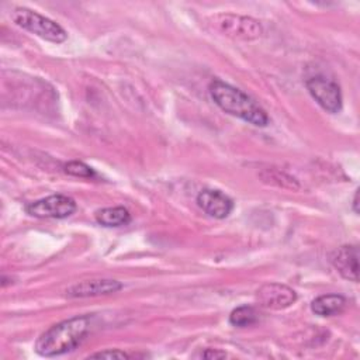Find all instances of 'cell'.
<instances>
[{"label":"cell","instance_id":"obj_1","mask_svg":"<svg viewBox=\"0 0 360 360\" xmlns=\"http://www.w3.org/2000/svg\"><path fill=\"white\" fill-rule=\"evenodd\" d=\"M90 329V318L75 316L52 325L35 342V352L42 357H56L77 347Z\"/></svg>","mask_w":360,"mask_h":360},{"label":"cell","instance_id":"obj_2","mask_svg":"<svg viewBox=\"0 0 360 360\" xmlns=\"http://www.w3.org/2000/svg\"><path fill=\"white\" fill-rule=\"evenodd\" d=\"M208 90L211 98L222 111L235 115L255 127H266L269 124L266 111L242 90L219 79H214L210 83Z\"/></svg>","mask_w":360,"mask_h":360},{"label":"cell","instance_id":"obj_3","mask_svg":"<svg viewBox=\"0 0 360 360\" xmlns=\"http://www.w3.org/2000/svg\"><path fill=\"white\" fill-rule=\"evenodd\" d=\"M13 22L49 42L60 44L68 38L66 31L53 20L27 7H15L10 14Z\"/></svg>","mask_w":360,"mask_h":360},{"label":"cell","instance_id":"obj_4","mask_svg":"<svg viewBox=\"0 0 360 360\" xmlns=\"http://www.w3.org/2000/svg\"><path fill=\"white\" fill-rule=\"evenodd\" d=\"M210 22L219 34L238 41H255L263 35L262 24L248 15L222 13L211 17Z\"/></svg>","mask_w":360,"mask_h":360},{"label":"cell","instance_id":"obj_5","mask_svg":"<svg viewBox=\"0 0 360 360\" xmlns=\"http://www.w3.org/2000/svg\"><path fill=\"white\" fill-rule=\"evenodd\" d=\"M312 98L328 112L336 114L342 110L340 87L332 79L325 76H314L305 82Z\"/></svg>","mask_w":360,"mask_h":360},{"label":"cell","instance_id":"obj_6","mask_svg":"<svg viewBox=\"0 0 360 360\" xmlns=\"http://www.w3.org/2000/svg\"><path fill=\"white\" fill-rule=\"evenodd\" d=\"M27 214L37 218H66L76 211L73 198L63 194H53L30 202L25 207Z\"/></svg>","mask_w":360,"mask_h":360},{"label":"cell","instance_id":"obj_7","mask_svg":"<svg viewBox=\"0 0 360 360\" xmlns=\"http://www.w3.org/2000/svg\"><path fill=\"white\" fill-rule=\"evenodd\" d=\"M295 300L297 292L281 283H267L256 291L257 304L266 309L281 311L291 307Z\"/></svg>","mask_w":360,"mask_h":360},{"label":"cell","instance_id":"obj_8","mask_svg":"<svg viewBox=\"0 0 360 360\" xmlns=\"http://www.w3.org/2000/svg\"><path fill=\"white\" fill-rule=\"evenodd\" d=\"M122 284L112 278H90L79 281L66 290V295L70 298H86L98 297L118 292Z\"/></svg>","mask_w":360,"mask_h":360},{"label":"cell","instance_id":"obj_9","mask_svg":"<svg viewBox=\"0 0 360 360\" xmlns=\"http://www.w3.org/2000/svg\"><path fill=\"white\" fill-rule=\"evenodd\" d=\"M197 204L205 214L217 219L226 218L233 210L232 200L222 191L214 188L201 190L197 195Z\"/></svg>","mask_w":360,"mask_h":360},{"label":"cell","instance_id":"obj_10","mask_svg":"<svg viewBox=\"0 0 360 360\" xmlns=\"http://www.w3.org/2000/svg\"><path fill=\"white\" fill-rule=\"evenodd\" d=\"M330 262L336 271L346 280L357 283L359 281V249L357 246H340L336 249L332 256Z\"/></svg>","mask_w":360,"mask_h":360},{"label":"cell","instance_id":"obj_11","mask_svg":"<svg viewBox=\"0 0 360 360\" xmlns=\"http://www.w3.org/2000/svg\"><path fill=\"white\" fill-rule=\"evenodd\" d=\"M346 305V300L340 294H325L316 297L311 302V311L319 316H332L340 314Z\"/></svg>","mask_w":360,"mask_h":360},{"label":"cell","instance_id":"obj_12","mask_svg":"<svg viewBox=\"0 0 360 360\" xmlns=\"http://www.w3.org/2000/svg\"><path fill=\"white\" fill-rule=\"evenodd\" d=\"M96 221L107 228H117L131 222V214L124 207H107L96 212Z\"/></svg>","mask_w":360,"mask_h":360},{"label":"cell","instance_id":"obj_13","mask_svg":"<svg viewBox=\"0 0 360 360\" xmlns=\"http://www.w3.org/2000/svg\"><path fill=\"white\" fill-rule=\"evenodd\" d=\"M260 177L263 179V181L283 187V188H290V190L300 188V184L294 177H291L290 174H287L278 169H266L260 173Z\"/></svg>","mask_w":360,"mask_h":360},{"label":"cell","instance_id":"obj_14","mask_svg":"<svg viewBox=\"0 0 360 360\" xmlns=\"http://www.w3.org/2000/svg\"><path fill=\"white\" fill-rule=\"evenodd\" d=\"M257 321V312L250 305H240L235 308L229 315V323L238 328L253 325Z\"/></svg>","mask_w":360,"mask_h":360},{"label":"cell","instance_id":"obj_15","mask_svg":"<svg viewBox=\"0 0 360 360\" xmlns=\"http://www.w3.org/2000/svg\"><path fill=\"white\" fill-rule=\"evenodd\" d=\"M65 172L70 176H75V177H83V179H89V177H93L94 176V170L83 163V162H79V160H72V162H68L65 166H63Z\"/></svg>","mask_w":360,"mask_h":360},{"label":"cell","instance_id":"obj_16","mask_svg":"<svg viewBox=\"0 0 360 360\" xmlns=\"http://www.w3.org/2000/svg\"><path fill=\"white\" fill-rule=\"evenodd\" d=\"M90 357L91 359H129V354L118 349H107L103 352L93 353L90 354Z\"/></svg>","mask_w":360,"mask_h":360},{"label":"cell","instance_id":"obj_17","mask_svg":"<svg viewBox=\"0 0 360 360\" xmlns=\"http://www.w3.org/2000/svg\"><path fill=\"white\" fill-rule=\"evenodd\" d=\"M201 356L204 359H222V357H226V353L218 349H207Z\"/></svg>","mask_w":360,"mask_h":360},{"label":"cell","instance_id":"obj_18","mask_svg":"<svg viewBox=\"0 0 360 360\" xmlns=\"http://www.w3.org/2000/svg\"><path fill=\"white\" fill-rule=\"evenodd\" d=\"M359 190H356L354 193V197H353V211L357 214L359 212Z\"/></svg>","mask_w":360,"mask_h":360}]
</instances>
